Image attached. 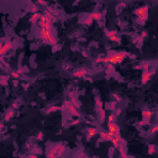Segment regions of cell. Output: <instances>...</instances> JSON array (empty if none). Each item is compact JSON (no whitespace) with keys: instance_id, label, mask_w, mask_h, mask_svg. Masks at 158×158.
I'll use <instances>...</instances> for the list:
<instances>
[{"instance_id":"cell-24","label":"cell","mask_w":158,"mask_h":158,"mask_svg":"<svg viewBox=\"0 0 158 158\" xmlns=\"http://www.w3.org/2000/svg\"><path fill=\"white\" fill-rule=\"evenodd\" d=\"M93 21H94V20H93V17L89 15V16H88L86 19H85V21L83 22V24H84L85 26H89V25H91V24H93Z\"/></svg>"},{"instance_id":"cell-9","label":"cell","mask_w":158,"mask_h":158,"mask_svg":"<svg viewBox=\"0 0 158 158\" xmlns=\"http://www.w3.org/2000/svg\"><path fill=\"white\" fill-rule=\"evenodd\" d=\"M156 73V69L153 67L148 68L147 71H143L142 72V78H141V83L142 84H147L148 81L152 79V77H153V74Z\"/></svg>"},{"instance_id":"cell-10","label":"cell","mask_w":158,"mask_h":158,"mask_svg":"<svg viewBox=\"0 0 158 158\" xmlns=\"http://www.w3.org/2000/svg\"><path fill=\"white\" fill-rule=\"evenodd\" d=\"M142 121L140 122V125H148L152 119V111L149 109H143L142 110Z\"/></svg>"},{"instance_id":"cell-34","label":"cell","mask_w":158,"mask_h":158,"mask_svg":"<svg viewBox=\"0 0 158 158\" xmlns=\"http://www.w3.org/2000/svg\"><path fill=\"white\" fill-rule=\"evenodd\" d=\"M77 158H88V156H86L85 153H79V154L77 156Z\"/></svg>"},{"instance_id":"cell-17","label":"cell","mask_w":158,"mask_h":158,"mask_svg":"<svg viewBox=\"0 0 158 158\" xmlns=\"http://www.w3.org/2000/svg\"><path fill=\"white\" fill-rule=\"evenodd\" d=\"M14 115H15V109L10 108V109H8V110H6V113H5L4 120H5V121H10L11 119L14 118Z\"/></svg>"},{"instance_id":"cell-30","label":"cell","mask_w":158,"mask_h":158,"mask_svg":"<svg viewBox=\"0 0 158 158\" xmlns=\"http://www.w3.org/2000/svg\"><path fill=\"white\" fill-rule=\"evenodd\" d=\"M36 138L38 140V141H41V140H43V132H41V131H40V132L37 133V136H36Z\"/></svg>"},{"instance_id":"cell-25","label":"cell","mask_w":158,"mask_h":158,"mask_svg":"<svg viewBox=\"0 0 158 158\" xmlns=\"http://www.w3.org/2000/svg\"><path fill=\"white\" fill-rule=\"evenodd\" d=\"M115 72V67L114 66H111V64H108V68H106V73L109 74V75H111Z\"/></svg>"},{"instance_id":"cell-19","label":"cell","mask_w":158,"mask_h":158,"mask_svg":"<svg viewBox=\"0 0 158 158\" xmlns=\"http://www.w3.org/2000/svg\"><path fill=\"white\" fill-rule=\"evenodd\" d=\"M62 110V106H58V105H52V106L47 108L46 110V114H51V113H56V111Z\"/></svg>"},{"instance_id":"cell-7","label":"cell","mask_w":158,"mask_h":158,"mask_svg":"<svg viewBox=\"0 0 158 158\" xmlns=\"http://www.w3.org/2000/svg\"><path fill=\"white\" fill-rule=\"evenodd\" d=\"M108 131L109 133L113 137H119L121 136V131H120V126L119 124H116V122H108Z\"/></svg>"},{"instance_id":"cell-32","label":"cell","mask_w":158,"mask_h":158,"mask_svg":"<svg viewBox=\"0 0 158 158\" xmlns=\"http://www.w3.org/2000/svg\"><path fill=\"white\" fill-rule=\"evenodd\" d=\"M80 122H81V120H80V119H77V120L72 121V122H71V125H78V124H80Z\"/></svg>"},{"instance_id":"cell-21","label":"cell","mask_w":158,"mask_h":158,"mask_svg":"<svg viewBox=\"0 0 158 158\" xmlns=\"http://www.w3.org/2000/svg\"><path fill=\"white\" fill-rule=\"evenodd\" d=\"M69 101H71L72 104H74L77 108H80V105H81V104H80V101H79V100H77V99H75L72 94H69Z\"/></svg>"},{"instance_id":"cell-18","label":"cell","mask_w":158,"mask_h":158,"mask_svg":"<svg viewBox=\"0 0 158 158\" xmlns=\"http://www.w3.org/2000/svg\"><path fill=\"white\" fill-rule=\"evenodd\" d=\"M90 16L93 17L94 21H101L103 20V14L100 13V11H93V13L90 14Z\"/></svg>"},{"instance_id":"cell-22","label":"cell","mask_w":158,"mask_h":158,"mask_svg":"<svg viewBox=\"0 0 158 158\" xmlns=\"http://www.w3.org/2000/svg\"><path fill=\"white\" fill-rule=\"evenodd\" d=\"M9 78H10V77H6V75H1V77H0V83H1L3 86H6V85H8Z\"/></svg>"},{"instance_id":"cell-28","label":"cell","mask_w":158,"mask_h":158,"mask_svg":"<svg viewBox=\"0 0 158 158\" xmlns=\"http://www.w3.org/2000/svg\"><path fill=\"white\" fill-rule=\"evenodd\" d=\"M106 106H108V108H110V110H111V111H114V110L116 109V103H109V104L106 105Z\"/></svg>"},{"instance_id":"cell-14","label":"cell","mask_w":158,"mask_h":158,"mask_svg":"<svg viewBox=\"0 0 158 158\" xmlns=\"http://www.w3.org/2000/svg\"><path fill=\"white\" fill-rule=\"evenodd\" d=\"M103 110H104V108H103V101H101V99L99 98V96H96V98H95V113L99 114V113H101Z\"/></svg>"},{"instance_id":"cell-27","label":"cell","mask_w":158,"mask_h":158,"mask_svg":"<svg viewBox=\"0 0 158 158\" xmlns=\"http://www.w3.org/2000/svg\"><path fill=\"white\" fill-rule=\"evenodd\" d=\"M158 131V124H156V125H153L151 127V130H149V133H156Z\"/></svg>"},{"instance_id":"cell-4","label":"cell","mask_w":158,"mask_h":158,"mask_svg":"<svg viewBox=\"0 0 158 158\" xmlns=\"http://www.w3.org/2000/svg\"><path fill=\"white\" fill-rule=\"evenodd\" d=\"M148 10H149L148 5H143V6L135 10V15L137 16V22L140 25L146 24V21H147V19H148Z\"/></svg>"},{"instance_id":"cell-26","label":"cell","mask_w":158,"mask_h":158,"mask_svg":"<svg viewBox=\"0 0 158 158\" xmlns=\"http://www.w3.org/2000/svg\"><path fill=\"white\" fill-rule=\"evenodd\" d=\"M113 113L115 114V116H116V118H119V116L121 115V113H122V109H121V108H116V109L113 111Z\"/></svg>"},{"instance_id":"cell-5","label":"cell","mask_w":158,"mask_h":158,"mask_svg":"<svg viewBox=\"0 0 158 158\" xmlns=\"http://www.w3.org/2000/svg\"><path fill=\"white\" fill-rule=\"evenodd\" d=\"M62 109L66 110L69 115H72V116H77V118H79V119H80V116H81V115H80V111L78 110V108L75 106L74 104H72L69 100H67V101H64V103H63Z\"/></svg>"},{"instance_id":"cell-15","label":"cell","mask_w":158,"mask_h":158,"mask_svg":"<svg viewBox=\"0 0 158 158\" xmlns=\"http://www.w3.org/2000/svg\"><path fill=\"white\" fill-rule=\"evenodd\" d=\"M24 69H17V71H11L10 72V75L9 77H11L13 79H20V77L22 74H24Z\"/></svg>"},{"instance_id":"cell-29","label":"cell","mask_w":158,"mask_h":158,"mask_svg":"<svg viewBox=\"0 0 158 158\" xmlns=\"http://www.w3.org/2000/svg\"><path fill=\"white\" fill-rule=\"evenodd\" d=\"M36 5H37V6H40V5H42V6H47L48 3L47 1H42V0H38V1L36 3Z\"/></svg>"},{"instance_id":"cell-36","label":"cell","mask_w":158,"mask_h":158,"mask_svg":"<svg viewBox=\"0 0 158 158\" xmlns=\"http://www.w3.org/2000/svg\"><path fill=\"white\" fill-rule=\"evenodd\" d=\"M147 35H148V33L146 32V31H145V32H142V38H143V37H147Z\"/></svg>"},{"instance_id":"cell-20","label":"cell","mask_w":158,"mask_h":158,"mask_svg":"<svg viewBox=\"0 0 158 158\" xmlns=\"http://www.w3.org/2000/svg\"><path fill=\"white\" fill-rule=\"evenodd\" d=\"M38 10H40V8L37 6L36 4H30L28 5V10L27 11H30L31 14H36V13H40Z\"/></svg>"},{"instance_id":"cell-33","label":"cell","mask_w":158,"mask_h":158,"mask_svg":"<svg viewBox=\"0 0 158 158\" xmlns=\"http://www.w3.org/2000/svg\"><path fill=\"white\" fill-rule=\"evenodd\" d=\"M32 153H33V154H37V156H38V154H41V149H38V148L36 147V149H32Z\"/></svg>"},{"instance_id":"cell-13","label":"cell","mask_w":158,"mask_h":158,"mask_svg":"<svg viewBox=\"0 0 158 158\" xmlns=\"http://www.w3.org/2000/svg\"><path fill=\"white\" fill-rule=\"evenodd\" d=\"M86 74H88V69L86 68H78V69H75V71L73 72V77H75V78H84Z\"/></svg>"},{"instance_id":"cell-31","label":"cell","mask_w":158,"mask_h":158,"mask_svg":"<svg viewBox=\"0 0 158 158\" xmlns=\"http://www.w3.org/2000/svg\"><path fill=\"white\" fill-rule=\"evenodd\" d=\"M113 98H115V101H121V96L118 94H113Z\"/></svg>"},{"instance_id":"cell-1","label":"cell","mask_w":158,"mask_h":158,"mask_svg":"<svg viewBox=\"0 0 158 158\" xmlns=\"http://www.w3.org/2000/svg\"><path fill=\"white\" fill-rule=\"evenodd\" d=\"M127 57H132L128 52L126 51H120V52H110L106 57H99L95 61L96 63H105V64H111V66H118L121 64Z\"/></svg>"},{"instance_id":"cell-12","label":"cell","mask_w":158,"mask_h":158,"mask_svg":"<svg viewBox=\"0 0 158 158\" xmlns=\"http://www.w3.org/2000/svg\"><path fill=\"white\" fill-rule=\"evenodd\" d=\"M113 140V136L109 133V131H100L99 133V142H104V141H110Z\"/></svg>"},{"instance_id":"cell-6","label":"cell","mask_w":158,"mask_h":158,"mask_svg":"<svg viewBox=\"0 0 158 158\" xmlns=\"http://www.w3.org/2000/svg\"><path fill=\"white\" fill-rule=\"evenodd\" d=\"M104 33H105V36H106L110 41L116 42V43H121V36H120L119 32L116 30H109V28H105Z\"/></svg>"},{"instance_id":"cell-2","label":"cell","mask_w":158,"mask_h":158,"mask_svg":"<svg viewBox=\"0 0 158 158\" xmlns=\"http://www.w3.org/2000/svg\"><path fill=\"white\" fill-rule=\"evenodd\" d=\"M40 38L42 40L43 43L53 46V47L58 43V40L53 32V28H40Z\"/></svg>"},{"instance_id":"cell-11","label":"cell","mask_w":158,"mask_h":158,"mask_svg":"<svg viewBox=\"0 0 158 158\" xmlns=\"http://www.w3.org/2000/svg\"><path fill=\"white\" fill-rule=\"evenodd\" d=\"M100 133V130H99L98 127H94V126H91V127H88L86 128V140L88 141H90V140L96 136V135Z\"/></svg>"},{"instance_id":"cell-35","label":"cell","mask_w":158,"mask_h":158,"mask_svg":"<svg viewBox=\"0 0 158 158\" xmlns=\"http://www.w3.org/2000/svg\"><path fill=\"white\" fill-rule=\"evenodd\" d=\"M28 158H37V154H33V153H30Z\"/></svg>"},{"instance_id":"cell-23","label":"cell","mask_w":158,"mask_h":158,"mask_svg":"<svg viewBox=\"0 0 158 158\" xmlns=\"http://www.w3.org/2000/svg\"><path fill=\"white\" fill-rule=\"evenodd\" d=\"M157 152V148L154 145H148V154H154Z\"/></svg>"},{"instance_id":"cell-16","label":"cell","mask_w":158,"mask_h":158,"mask_svg":"<svg viewBox=\"0 0 158 158\" xmlns=\"http://www.w3.org/2000/svg\"><path fill=\"white\" fill-rule=\"evenodd\" d=\"M41 16H42V14L41 13H36V14H32L30 16V19H28V21H30V24H38V21L41 19Z\"/></svg>"},{"instance_id":"cell-3","label":"cell","mask_w":158,"mask_h":158,"mask_svg":"<svg viewBox=\"0 0 158 158\" xmlns=\"http://www.w3.org/2000/svg\"><path fill=\"white\" fill-rule=\"evenodd\" d=\"M64 151H66V146L63 143H56L47 148V151H46V157L47 158H60L63 156Z\"/></svg>"},{"instance_id":"cell-8","label":"cell","mask_w":158,"mask_h":158,"mask_svg":"<svg viewBox=\"0 0 158 158\" xmlns=\"http://www.w3.org/2000/svg\"><path fill=\"white\" fill-rule=\"evenodd\" d=\"M13 48H14L13 41L4 40L1 42V47H0V56H1V58H4V56L6 55V52H9L10 50H13Z\"/></svg>"}]
</instances>
